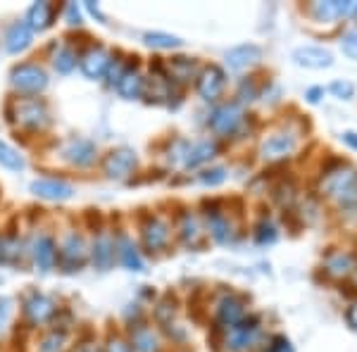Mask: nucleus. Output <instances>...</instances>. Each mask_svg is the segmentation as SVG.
Wrapping results in <instances>:
<instances>
[{
	"label": "nucleus",
	"mask_w": 357,
	"mask_h": 352,
	"mask_svg": "<svg viewBox=\"0 0 357 352\" xmlns=\"http://www.w3.org/2000/svg\"><path fill=\"white\" fill-rule=\"evenodd\" d=\"M317 190L341 212H357V167L350 162H333L321 171Z\"/></svg>",
	"instance_id": "nucleus-1"
},
{
	"label": "nucleus",
	"mask_w": 357,
	"mask_h": 352,
	"mask_svg": "<svg viewBox=\"0 0 357 352\" xmlns=\"http://www.w3.org/2000/svg\"><path fill=\"white\" fill-rule=\"evenodd\" d=\"M301 148V134L293 129H276L260 143V158L264 162H284Z\"/></svg>",
	"instance_id": "nucleus-2"
},
{
	"label": "nucleus",
	"mask_w": 357,
	"mask_h": 352,
	"mask_svg": "<svg viewBox=\"0 0 357 352\" xmlns=\"http://www.w3.org/2000/svg\"><path fill=\"white\" fill-rule=\"evenodd\" d=\"M245 122V109L238 100H229L217 105L210 112V119H207V126H210L212 134H217L220 138H229L234 136L236 131L241 129V124Z\"/></svg>",
	"instance_id": "nucleus-3"
},
{
	"label": "nucleus",
	"mask_w": 357,
	"mask_h": 352,
	"mask_svg": "<svg viewBox=\"0 0 357 352\" xmlns=\"http://www.w3.org/2000/svg\"><path fill=\"white\" fill-rule=\"evenodd\" d=\"M262 338V321L260 316L248 314L238 321L236 326H231L227 331V350L229 352H248L252 350Z\"/></svg>",
	"instance_id": "nucleus-4"
},
{
	"label": "nucleus",
	"mask_w": 357,
	"mask_h": 352,
	"mask_svg": "<svg viewBox=\"0 0 357 352\" xmlns=\"http://www.w3.org/2000/svg\"><path fill=\"white\" fill-rule=\"evenodd\" d=\"M10 84L20 93L38 95L41 91L48 89V74H45V69L41 65L22 62V65L13 67V72H10Z\"/></svg>",
	"instance_id": "nucleus-5"
},
{
	"label": "nucleus",
	"mask_w": 357,
	"mask_h": 352,
	"mask_svg": "<svg viewBox=\"0 0 357 352\" xmlns=\"http://www.w3.org/2000/svg\"><path fill=\"white\" fill-rule=\"evenodd\" d=\"M357 0H317L307 8V15L317 24H336L338 20H353Z\"/></svg>",
	"instance_id": "nucleus-6"
},
{
	"label": "nucleus",
	"mask_w": 357,
	"mask_h": 352,
	"mask_svg": "<svg viewBox=\"0 0 357 352\" xmlns=\"http://www.w3.org/2000/svg\"><path fill=\"white\" fill-rule=\"evenodd\" d=\"M224 89H227V72L220 65H207L198 72L195 91H198L200 100L217 102L224 95Z\"/></svg>",
	"instance_id": "nucleus-7"
},
{
	"label": "nucleus",
	"mask_w": 357,
	"mask_h": 352,
	"mask_svg": "<svg viewBox=\"0 0 357 352\" xmlns=\"http://www.w3.org/2000/svg\"><path fill=\"white\" fill-rule=\"evenodd\" d=\"M141 240L148 252H162L172 240V227L169 222L158 215H151L143 219L141 224Z\"/></svg>",
	"instance_id": "nucleus-8"
},
{
	"label": "nucleus",
	"mask_w": 357,
	"mask_h": 352,
	"mask_svg": "<svg viewBox=\"0 0 357 352\" xmlns=\"http://www.w3.org/2000/svg\"><path fill=\"white\" fill-rule=\"evenodd\" d=\"M17 124L29 131H43L50 124V112L43 100H22L17 102Z\"/></svg>",
	"instance_id": "nucleus-9"
},
{
	"label": "nucleus",
	"mask_w": 357,
	"mask_h": 352,
	"mask_svg": "<svg viewBox=\"0 0 357 352\" xmlns=\"http://www.w3.org/2000/svg\"><path fill=\"white\" fill-rule=\"evenodd\" d=\"M136 167H138V155L131 148L112 150L105 158V162H102V169H105L107 178H114V181H122V178L131 176L136 171Z\"/></svg>",
	"instance_id": "nucleus-10"
},
{
	"label": "nucleus",
	"mask_w": 357,
	"mask_h": 352,
	"mask_svg": "<svg viewBox=\"0 0 357 352\" xmlns=\"http://www.w3.org/2000/svg\"><path fill=\"white\" fill-rule=\"evenodd\" d=\"M112 65V55H110V50L105 48V45H100V43H96V45H91L86 53L79 57V67H82V72L86 74L89 79H102L107 74V69H110Z\"/></svg>",
	"instance_id": "nucleus-11"
},
{
	"label": "nucleus",
	"mask_w": 357,
	"mask_h": 352,
	"mask_svg": "<svg viewBox=\"0 0 357 352\" xmlns=\"http://www.w3.org/2000/svg\"><path fill=\"white\" fill-rule=\"evenodd\" d=\"M224 60H227V67L231 69V72H245V69H250L262 62V48L257 43L234 45V48L227 50Z\"/></svg>",
	"instance_id": "nucleus-12"
},
{
	"label": "nucleus",
	"mask_w": 357,
	"mask_h": 352,
	"mask_svg": "<svg viewBox=\"0 0 357 352\" xmlns=\"http://www.w3.org/2000/svg\"><path fill=\"white\" fill-rule=\"evenodd\" d=\"M89 257V247L86 240L79 234H69L65 238V243L60 247V264L65 271H79L86 264Z\"/></svg>",
	"instance_id": "nucleus-13"
},
{
	"label": "nucleus",
	"mask_w": 357,
	"mask_h": 352,
	"mask_svg": "<svg viewBox=\"0 0 357 352\" xmlns=\"http://www.w3.org/2000/svg\"><path fill=\"white\" fill-rule=\"evenodd\" d=\"M291 57L303 69H329L333 65V53L321 45H301L293 50Z\"/></svg>",
	"instance_id": "nucleus-14"
},
{
	"label": "nucleus",
	"mask_w": 357,
	"mask_h": 352,
	"mask_svg": "<svg viewBox=\"0 0 357 352\" xmlns=\"http://www.w3.org/2000/svg\"><path fill=\"white\" fill-rule=\"evenodd\" d=\"M29 190L36 198L53 200V203H62V200H69L74 195V188L67 181H60V178H36V181H31Z\"/></svg>",
	"instance_id": "nucleus-15"
},
{
	"label": "nucleus",
	"mask_w": 357,
	"mask_h": 352,
	"mask_svg": "<svg viewBox=\"0 0 357 352\" xmlns=\"http://www.w3.org/2000/svg\"><path fill=\"white\" fill-rule=\"evenodd\" d=\"M53 314H55V303L48 296H43V293H31L24 300V316L31 326L45 324V321L53 319Z\"/></svg>",
	"instance_id": "nucleus-16"
},
{
	"label": "nucleus",
	"mask_w": 357,
	"mask_h": 352,
	"mask_svg": "<svg viewBox=\"0 0 357 352\" xmlns=\"http://www.w3.org/2000/svg\"><path fill=\"white\" fill-rule=\"evenodd\" d=\"M114 89H117V93L122 95L124 100H138V98L146 93V79H143L141 69L136 65L124 67L122 77L114 82Z\"/></svg>",
	"instance_id": "nucleus-17"
},
{
	"label": "nucleus",
	"mask_w": 357,
	"mask_h": 352,
	"mask_svg": "<svg viewBox=\"0 0 357 352\" xmlns=\"http://www.w3.org/2000/svg\"><path fill=\"white\" fill-rule=\"evenodd\" d=\"M245 316V303L238 296H224L215 307V319L222 328H231Z\"/></svg>",
	"instance_id": "nucleus-18"
},
{
	"label": "nucleus",
	"mask_w": 357,
	"mask_h": 352,
	"mask_svg": "<svg viewBox=\"0 0 357 352\" xmlns=\"http://www.w3.org/2000/svg\"><path fill=\"white\" fill-rule=\"evenodd\" d=\"M217 153H220V146H217V141H210V138L198 141V143H188L181 164L186 167V169H195V167L207 164L212 158H217Z\"/></svg>",
	"instance_id": "nucleus-19"
},
{
	"label": "nucleus",
	"mask_w": 357,
	"mask_h": 352,
	"mask_svg": "<svg viewBox=\"0 0 357 352\" xmlns=\"http://www.w3.org/2000/svg\"><path fill=\"white\" fill-rule=\"evenodd\" d=\"M65 158H67V162H72L77 167H91L98 158V148L89 138H74V141L67 143Z\"/></svg>",
	"instance_id": "nucleus-20"
},
{
	"label": "nucleus",
	"mask_w": 357,
	"mask_h": 352,
	"mask_svg": "<svg viewBox=\"0 0 357 352\" xmlns=\"http://www.w3.org/2000/svg\"><path fill=\"white\" fill-rule=\"evenodd\" d=\"M129 348L131 352H162L158 333L148 324H134L129 333Z\"/></svg>",
	"instance_id": "nucleus-21"
},
{
	"label": "nucleus",
	"mask_w": 357,
	"mask_h": 352,
	"mask_svg": "<svg viewBox=\"0 0 357 352\" xmlns=\"http://www.w3.org/2000/svg\"><path fill=\"white\" fill-rule=\"evenodd\" d=\"M357 267V259L350 252L343 250H331L329 255L324 257V271L331 276V279H348L350 274Z\"/></svg>",
	"instance_id": "nucleus-22"
},
{
	"label": "nucleus",
	"mask_w": 357,
	"mask_h": 352,
	"mask_svg": "<svg viewBox=\"0 0 357 352\" xmlns=\"http://www.w3.org/2000/svg\"><path fill=\"white\" fill-rule=\"evenodd\" d=\"M55 259H57V245H55L53 236L41 234L33 240V262H36V269L48 274V271L53 269Z\"/></svg>",
	"instance_id": "nucleus-23"
},
{
	"label": "nucleus",
	"mask_w": 357,
	"mask_h": 352,
	"mask_svg": "<svg viewBox=\"0 0 357 352\" xmlns=\"http://www.w3.org/2000/svg\"><path fill=\"white\" fill-rule=\"evenodd\" d=\"M178 238L186 247H200L203 245V227H200V219L191 215V212H183L178 217Z\"/></svg>",
	"instance_id": "nucleus-24"
},
{
	"label": "nucleus",
	"mask_w": 357,
	"mask_h": 352,
	"mask_svg": "<svg viewBox=\"0 0 357 352\" xmlns=\"http://www.w3.org/2000/svg\"><path fill=\"white\" fill-rule=\"evenodd\" d=\"M33 41V31L26 26V22H15V24H10V29L5 31V50L8 53H22V50H26L29 45Z\"/></svg>",
	"instance_id": "nucleus-25"
},
{
	"label": "nucleus",
	"mask_w": 357,
	"mask_h": 352,
	"mask_svg": "<svg viewBox=\"0 0 357 352\" xmlns=\"http://www.w3.org/2000/svg\"><path fill=\"white\" fill-rule=\"evenodd\" d=\"M207 217V231H210V236L217 240V243L227 245L234 240V227L231 222H229V217L224 215L222 210H212V212H205Z\"/></svg>",
	"instance_id": "nucleus-26"
},
{
	"label": "nucleus",
	"mask_w": 357,
	"mask_h": 352,
	"mask_svg": "<svg viewBox=\"0 0 357 352\" xmlns=\"http://www.w3.org/2000/svg\"><path fill=\"white\" fill-rule=\"evenodd\" d=\"M114 255H117V247L110 236H98L91 247V259H93V267L100 271H107L114 264Z\"/></svg>",
	"instance_id": "nucleus-27"
},
{
	"label": "nucleus",
	"mask_w": 357,
	"mask_h": 352,
	"mask_svg": "<svg viewBox=\"0 0 357 352\" xmlns=\"http://www.w3.org/2000/svg\"><path fill=\"white\" fill-rule=\"evenodd\" d=\"M55 20V5L53 3H33L26 13V26L31 31H45L53 26Z\"/></svg>",
	"instance_id": "nucleus-28"
},
{
	"label": "nucleus",
	"mask_w": 357,
	"mask_h": 352,
	"mask_svg": "<svg viewBox=\"0 0 357 352\" xmlns=\"http://www.w3.org/2000/svg\"><path fill=\"white\" fill-rule=\"evenodd\" d=\"M114 247H117V257L119 262L124 264L129 271H143V259H141V252L136 250V245L131 243L126 236H119L117 243H114Z\"/></svg>",
	"instance_id": "nucleus-29"
},
{
	"label": "nucleus",
	"mask_w": 357,
	"mask_h": 352,
	"mask_svg": "<svg viewBox=\"0 0 357 352\" xmlns=\"http://www.w3.org/2000/svg\"><path fill=\"white\" fill-rule=\"evenodd\" d=\"M195 69L198 67H195L193 57H174V60H169V82L188 84L191 79H198Z\"/></svg>",
	"instance_id": "nucleus-30"
},
{
	"label": "nucleus",
	"mask_w": 357,
	"mask_h": 352,
	"mask_svg": "<svg viewBox=\"0 0 357 352\" xmlns=\"http://www.w3.org/2000/svg\"><path fill=\"white\" fill-rule=\"evenodd\" d=\"M22 240L17 236H3L0 238V264L3 267H13V264H20L22 259Z\"/></svg>",
	"instance_id": "nucleus-31"
},
{
	"label": "nucleus",
	"mask_w": 357,
	"mask_h": 352,
	"mask_svg": "<svg viewBox=\"0 0 357 352\" xmlns=\"http://www.w3.org/2000/svg\"><path fill=\"white\" fill-rule=\"evenodd\" d=\"M143 43L158 50H174V48H181L183 38L174 36V33H167V31H146L143 33Z\"/></svg>",
	"instance_id": "nucleus-32"
},
{
	"label": "nucleus",
	"mask_w": 357,
	"mask_h": 352,
	"mask_svg": "<svg viewBox=\"0 0 357 352\" xmlns=\"http://www.w3.org/2000/svg\"><path fill=\"white\" fill-rule=\"evenodd\" d=\"M0 167L8 171H24L26 169V160L20 150H15L10 143L0 141Z\"/></svg>",
	"instance_id": "nucleus-33"
},
{
	"label": "nucleus",
	"mask_w": 357,
	"mask_h": 352,
	"mask_svg": "<svg viewBox=\"0 0 357 352\" xmlns=\"http://www.w3.org/2000/svg\"><path fill=\"white\" fill-rule=\"evenodd\" d=\"M53 67L57 69V74H72L74 67H77V53L69 45H57L53 55Z\"/></svg>",
	"instance_id": "nucleus-34"
},
{
	"label": "nucleus",
	"mask_w": 357,
	"mask_h": 352,
	"mask_svg": "<svg viewBox=\"0 0 357 352\" xmlns=\"http://www.w3.org/2000/svg\"><path fill=\"white\" fill-rule=\"evenodd\" d=\"M227 178H229L227 167H210V169H203L198 174V181L203 183V186H207V188L222 186V183L227 181Z\"/></svg>",
	"instance_id": "nucleus-35"
},
{
	"label": "nucleus",
	"mask_w": 357,
	"mask_h": 352,
	"mask_svg": "<svg viewBox=\"0 0 357 352\" xmlns=\"http://www.w3.org/2000/svg\"><path fill=\"white\" fill-rule=\"evenodd\" d=\"M67 345V333L65 331H50L41 343H38V352H62Z\"/></svg>",
	"instance_id": "nucleus-36"
},
{
	"label": "nucleus",
	"mask_w": 357,
	"mask_h": 352,
	"mask_svg": "<svg viewBox=\"0 0 357 352\" xmlns=\"http://www.w3.org/2000/svg\"><path fill=\"white\" fill-rule=\"evenodd\" d=\"M252 236H255L257 245H269V243H274L279 234H276V227L269 222V219H262V222L255 227V231H252Z\"/></svg>",
	"instance_id": "nucleus-37"
},
{
	"label": "nucleus",
	"mask_w": 357,
	"mask_h": 352,
	"mask_svg": "<svg viewBox=\"0 0 357 352\" xmlns=\"http://www.w3.org/2000/svg\"><path fill=\"white\" fill-rule=\"evenodd\" d=\"M329 91L333 98H338V100H353L357 89L353 82H348V79H336V82L329 86Z\"/></svg>",
	"instance_id": "nucleus-38"
},
{
	"label": "nucleus",
	"mask_w": 357,
	"mask_h": 352,
	"mask_svg": "<svg viewBox=\"0 0 357 352\" xmlns=\"http://www.w3.org/2000/svg\"><path fill=\"white\" fill-rule=\"evenodd\" d=\"M264 352H296V348H293V343L284 336V333H274V336L269 338Z\"/></svg>",
	"instance_id": "nucleus-39"
},
{
	"label": "nucleus",
	"mask_w": 357,
	"mask_h": 352,
	"mask_svg": "<svg viewBox=\"0 0 357 352\" xmlns=\"http://www.w3.org/2000/svg\"><path fill=\"white\" fill-rule=\"evenodd\" d=\"M341 50L348 60L357 62V31H348L345 36L341 38Z\"/></svg>",
	"instance_id": "nucleus-40"
},
{
	"label": "nucleus",
	"mask_w": 357,
	"mask_h": 352,
	"mask_svg": "<svg viewBox=\"0 0 357 352\" xmlns=\"http://www.w3.org/2000/svg\"><path fill=\"white\" fill-rule=\"evenodd\" d=\"M10 316H13V300L3 296L0 298V336H3L5 328H8Z\"/></svg>",
	"instance_id": "nucleus-41"
},
{
	"label": "nucleus",
	"mask_w": 357,
	"mask_h": 352,
	"mask_svg": "<svg viewBox=\"0 0 357 352\" xmlns=\"http://www.w3.org/2000/svg\"><path fill=\"white\" fill-rule=\"evenodd\" d=\"M65 20H67V24H72V26L82 24V10L77 8V3L65 5Z\"/></svg>",
	"instance_id": "nucleus-42"
},
{
	"label": "nucleus",
	"mask_w": 357,
	"mask_h": 352,
	"mask_svg": "<svg viewBox=\"0 0 357 352\" xmlns=\"http://www.w3.org/2000/svg\"><path fill=\"white\" fill-rule=\"evenodd\" d=\"M100 352H131V348H129V343H126V340H122L119 336H112Z\"/></svg>",
	"instance_id": "nucleus-43"
},
{
	"label": "nucleus",
	"mask_w": 357,
	"mask_h": 352,
	"mask_svg": "<svg viewBox=\"0 0 357 352\" xmlns=\"http://www.w3.org/2000/svg\"><path fill=\"white\" fill-rule=\"evenodd\" d=\"M345 324L353 328V331H357V300L345 307Z\"/></svg>",
	"instance_id": "nucleus-44"
},
{
	"label": "nucleus",
	"mask_w": 357,
	"mask_h": 352,
	"mask_svg": "<svg viewBox=\"0 0 357 352\" xmlns=\"http://www.w3.org/2000/svg\"><path fill=\"white\" fill-rule=\"evenodd\" d=\"M305 98H307L310 105H317V102H319L321 98H324V89H319V86H312V89H307Z\"/></svg>",
	"instance_id": "nucleus-45"
},
{
	"label": "nucleus",
	"mask_w": 357,
	"mask_h": 352,
	"mask_svg": "<svg viewBox=\"0 0 357 352\" xmlns=\"http://www.w3.org/2000/svg\"><path fill=\"white\" fill-rule=\"evenodd\" d=\"M84 8L89 10V15H91V17H96V20L100 22V24H107V22H105V15H102V10L98 8L96 3H84Z\"/></svg>",
	"instance_id": "nucleus-46"
},
{
	"label": "nucleus",
	"mask_w": 357,
	"mask_h": 352,
	"mask_svg": "<svg viewBox=\"0 0 357 352\" xmlns=\"http://www.w3.org/2000/svg\"><path fill=\"white\" fill-rule=\"evenodd\" d=\"M341 141H343L350 150H355V153H357V134H355V131H343V134H341Z\"/></svg>",
	"instance_id": "nucleus-47"
},
{
	"label": "nucleus",
	"mask_w": 357,
	"mask_h": 352,
	"mask_svg": "<svg viewBox=\"0 0 357 352\" xmlns=\"http://www.w3.org/2000/svg\"><path fill=\"white\" fill-rule=\"evenodd\" d=\"M84 352H86V350H84Z\"/></svg>",
	"instance_id": "nucleus-48"
}]
</instances>
